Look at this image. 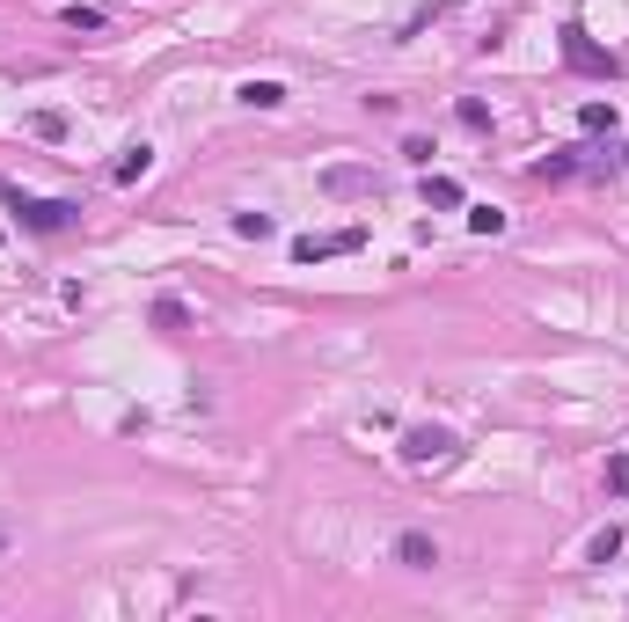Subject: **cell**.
Returning a JSON list of instances; mask_svg holds the SVG:
<instances>
[{"instance_id": "6da1fadb", "label": "cell", "mask_w": 629, "mask_h": 622, "mask_svg": "<svg viewBox=\"0 0 629 622\" xmlns=\"http://www.w3.org/2000/svg\"><path fill=\"white\" fill-rule=\"evenodd\" d=\"M0 198H8V213H15L22 235H66V227L81 220L74 198H30V191H15V183H0Z\"/></svg>"}, {"instance_id": "7a4b0ae2", "label": "cell", "mask_w": 629, "mask_h": 622, "mask_svg": "<svg viewBox=\"0 0 629 622\" xmlns=\"http://www.w3.org/2000/svg\"><path fill=\"white\" fill-rule=\"evenodd\" d=\"M395 454H403L410 469H447V462H461V440H454L447 425H410Z\"/></svg>"}, {"instance_id": "3957f363", "label": "cell", "mask_w": 629, "mask_h": 622, "mask_svg": "<svg viewBox=\"0 0 629 622\" xmlns=\"http://www.w3.org/2000/svg\"><path fill=\"white\" fill-rule=\"evenodd\" d=\"M388 183H381V169H366V161H330L322 169V198H381Z\"/></svg>"}, {"instance_id": "277c9868", "label": "cell", "mask_w": 629, "mask_h": 622, "mask_svg": "<svg viewBox=\"0 0 629 622\" xmlns=\"http://www.w3.org/2000/svg\"><path fill=\"white\" fill-rule=\"evenodd\" d=\"M352 249H366V227H337V235H300L293 257L300 264H322V257H352Z\"/></svg>"}, {"instance_id": "5b68a950", "label": "cell", "mask_w": 629, "mask_h": 622, "mask_svg": "<svg viewBox=\"0 0 629 622\" xmlns=\"http://www.w3.org/2000/svg\"><path fill=\"white\" fill-rule=\"evenodd\" d=\"M564 59L578 66V74H615V52H600V44L578 30V22H564Z\"/></svg>"}, {"instance_id": "8992f818", "label": "cell", "mask_w": 629, "mask_h": 622, "mask_svg": "<svg viewBox=\"0 0 629 622\" xmlns=\"http://www.w3.org/2000/svg\"><path fill=\"white\" fill-rule=\"evenodd\" d=\"M395 564H403V571H432L439 564V542L425 535V527H403V535H395Z\"/></svg>"}, {"instance_id": "52a82bcc", "label": "cell", "mask_w": 629, "mask_h": 622, "mask_svg": "<svg viewBox=\"0 0 629 622\" xmlns=\"http://www.w3.org/2000/svg\"><path fill=\"white\" fill-rule=\"evenodd\" d=\"M147 169H154V147H147V140H132V147L118 154V169H110V183H139Z\"/></svg>"}, {"instance_id": "ba28073f", "label": "cell", "mask_w": 629, "mask_h": 622, "mask_svg": "<svg viewBox=\"0 0 629 622\" xmlns=\"http://www.w3.org/2000/svg\"><path fill=\"white\" fill-rule=\"evenodd\" d=\"M622 542H629V535H622V520H608V527H600V535L586 542V564H615V557H622Z\"/></svg>"}, {"instance_id": "9c48e42d", "label": "cell", "mask_w": 629, "mask_h": 622, "mask_svg": "<svg viewBox=\"0 0 629 622\" xmlns=\"http://www.w3.org/2000/svg\"><path fill=\"white\" fill-rule=\"evenodd\" d=\"M235 96H242L249 110H278V103H286V81H242Z\"/></svg>"}, {"instance_id": "30bf717a", "label": "cell", "mask_w": 629, "mask_h": 622, "mask_svg": "<svg viewBox=\"0 0 629 622\" xmlns=\"http://www.w3.org/2000/svg\"><path fill=\"white\" fill-rule=\"evenodd\" d=\"M578 176V154L564 147V154H542V161H534V183H571Z\"/></svg>"}, {"instance_id": "8fae6325", "label": "cell", "mask_w": 629, "mask_h": 622, "mask_svg": "<svg viewBox=\"0 0 629 622\" xmlns=\"http://www.w3.org/2000/svg\"><path fill=\"white\" fill-rule=\"evenodd\" d=\"M59 22H66V30H103V8H96V0H66V8H59Z\"/></svg>"}, {"instance_id": "7c38bea8", "label": "cell", "mask_w": 629, "mask_h": 622, "mask_svg": "<svg viewBox=\"0 0 629 622\" xmlns=\"http://www.w3.org/2000/svg\"><path fill=\"white\" fill-rule=\"evenodd\" d=\"M154 330H169V337H176V330H191V308H183L176 293H161V301H154Z\"/></svg>"}, {"instance_id": "4fadbf2b", "label": "cell", "mask_w": 629, "mask_h": 622, "mask_svg": "<svg viewBox=\"0 0 629 622\" xmlns=\"http://www.w3.org/2000/svg\"><path fill=\"white\" fill-rule=\"evenodd\" d=\"M425 205H432V213H454V205H461V183H454V176H425Z\"/></svg>"}, {"instance_id": "5bb4252c", "label": "cell", "mask_w": 629, "mask_h": 622, "mask_svg": "<svg viewBox=\"0 0 629 622\" xmlns=\"http://www.w3.org/2000/svg\"><path fill=\"white\" fill-rule=\"evenodd\" d=\"M235 235L242 242H264V235H278V220L271 213H235Z\"/></svg>"}, {"instance_id": "9a60e30c", "label": "cell", "mask_w": 629, "mask_h": 622, "mask_svg": "<svg viewBox=\"0 0 629 622\" xmlns=\"http://www.w3.org/2000/svg\"><path fill=\"white\" fill-rule=\"evenodd\" d=\"M454 118H461V125H469V132H491V103H476V96H461V103H454Z\"/></svg>"}, {"instance_id": "2e32d148", "label": "cell", "mask_w": 629, "mask_h": 622, "mask_svg": "<svg viewBox=\"0 0 629 622\" xmlns=\"http://www.w3.org/2000/svg\"><path fill=\"white\" fill-rule=\"evenodd\" d=\"M30 132L37 140H66V110H30Z\"/></svg>"}, {"instance_id": "e0dca14e", "label": "cell", "mask_w": 629, "mask_h": 622, "mask_svg": "<svg viewBox=\"0 0 629 622\" xmlns=\"http://www.w3.org/2000/svg\"><path fill=\"white\" fill-rule=\"evenodd\" d=\"M469 235H505V213H498V205H476V213H469Z\"/></svg>"}, {"instance_id": "ac0fdd59", "label": "cell", "mask_w": 629, "mask_h": 622, "mask_svg": "<svg viewBox=\"0 0 629 622\" xmlns=\"http://www.w3.org/2000/svg\"><path fill=\"white\" fill-rule=\"evenodd\" d=\"M578 125H586V132H615V103H586V110H578Z\"/></svg>"}, {"instance_id": "d6986e66", "label": "cell", "mask_w": 629, "mask_h": 622, "mask_svg": "<svg viewBox=\"0 0 629 622\" xmlns=\"http://www.w3.org/2000/svg\"><path fill=\"white\" fill-rule=\"evenodd\" d=\"M403 161H417V169H432V140H425V132H410V140H403Z\"/></svg>"}, {"instance_id": "ffe728a7", "label": "cell", "mask_w": 629, "mask_h": 622, "mask_svg": "<svg viewBox=\"0 0 629 622\" xmlns=\"http://www.w3.org/2000/svg\"><path fill=\"white\" fill-rule=\"evenodd\" d=\"M608 491L629 498V454H615V462H608Z\"/></svg>"}, {"instance_id": "44dd1931", "label": "cell", "mask_w": 629, "mask_h": 622, "mask_svg": "<svg viewBox=\"0 0 629 622\" xmlns=\"http://www.w3.org/2000/svg\"><path fill=\"white\" fill-rule=\"evenodd\" d=\"M8 549H15V535H8V527H0V557H8Z\"/></svg>"}, {"instance_id": "7402d4cb", "label": "cell", "mask_w": 629, "mask_h": 622, "mask_svg": "<svg viewBox=\"0 0 629 622\" xmlns=\"http://www.w3.org/2000/svg\"><path fill=\"white\" fill-rule=\"evenodd\" d=\"M622 161H629V147H622Z\"/></svg>"}]
</instances>
